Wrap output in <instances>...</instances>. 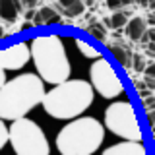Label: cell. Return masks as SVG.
Masks as SVG:
<instances>
[{
	"label": "cell",
	"instance_id": "17",
	"mask_svg": "<svg viewBox=\"0 0 155 155\" xmlns=\"http://www.w3.org/2000/svg\"><path fill=\"white\" fill-rule=\"evenodd\" d=\"M89 33H91V35H95L97 39H101V41H105V31H103V27H101V25H91L89 27Z\"/></svg>",
	"mask_w": 155,
	"mask_h": 155
},
{
	"label": "cell",
	"instance_id": "15",
	"mask_svg": "<svg viewBox=\"0 0 155 155\" xmlns=\"http://www.w3.org/2000/svg\"><path fill=\"white\" fill-rule=\"evenodd\" d=\"M124 23H126V14H114L110 18V25L113 27H122Z\"/></svg>",
	"mask_w": 155,
	"mask_h": 155
},
{
	"label": "cell",
	"instance_id": "2",
	"mask_svg": "<svg viewBox=\"0 0 155 155\" xmlns=\"http://www.w3.org/2000/svg\"><path fill=\"white\" fill-rule=\"evenodd\" d=\"M95 91L85 80H68L58 84L43 95V109L48 116L58 120L80 118L93 103Z\"/></svg>",
	"mask_w": 155,
	"mask_h": 155
},
{
	"label": "cell",
	"instance_id": "12",
	"mask_svg": "<svg viewBox=\"0 0 155 155\" xmlns=\"http://www.w3.org/2000/svg\"><path fill=\"white\" fill-rule=\"evenodd\" d=\"M18 10H19V4L16 2H0V16L8 21H14L18 16Z\"/></svg>",
	"mask_w": 155,
	"mask_h": 155
},
{
	"label": "cell",
	"instance_id": "16",
	"mask_svg": "<svg viewBox=\"0 0 155 155\" xmlns=\"http://www.w3.org/2000/svg\"><path fill=\"white\" fill-rule=\"evenodd\" d=\"M68 16H76V14L84 12V4L81 2H74V4H68Z\"/></svg>",
	"mask_w": 155,
	"mask_h": 155
},
{
	"label": "cell",
	"instance_id": "18",
	"mask_svg": "<svg viewBox=\"0 0 155 155\" xmlns=\"http://www.w3.org/2000/svg\"><path fill=\"white\" fill-rule=\"evenodd\" d=\"M6 81H8V80H6V72H4L2 68H0V87H2L4 84H6Z\"/></svg>",
	"mask_w": 155,
	"mask_h": 155
},
{
	"label": "cell",
	"instance_id": "10",
	"mask_svg": "<svg viewBox=\"0 0 155 155\" xmlns=\"http://www.w3.org/2000/svg\"><path fill=\"white\" fill-rule=\"evenodd\" d=\"M126 33H128L130 39L138 41V39L145 33V21L142 18H132L128 23H126Z\"/></svg>",
	"mask_w": 155,
	"mask_h": 155
},
{
	"label": "cell",
	"instance_id": "5",
	"mask_svg": "<svg viewBox=\"0 0 155 155\" xmlns=\"http://www.w3.org/2000/svg\"><path fill=\"white\" fill-rule=\"evenodd\" d=\"M8 143L16 155H51V145L43 128L27 116L10 124Z\"/></svg>",
	"mask_w": 155,
	"mask_h": 155
},
{
	"label": "cell",
	"instance_id": "3",
	"mask_svg": "<svg viewBox=\"0 0 155 155\" xmlns=\"http://www.w3.org/2000/svg\"><path fill=\"white\" fill-rule=\"evenodd\" d=\"M29 54L43 84H64L72 74L64 43L58 35H39L27 43Z\"/></svg>",
	"mask_w": 155,
	"mask_h": 155
},
{
	"label": "cell",
	"instance_id": "14",
	"mask_svg": "<svg viewBox=\"0 0 155 155\" xmlns=\"http://www.w3.org/2000/svg\"><path fill=\"white\" fill-rule=\"evenodd\" d=\"M8 143V128L4 124V120H0V149H4Z\"/></svg>",
	"mask_w": 155,
	"mask_h": 155
},
{
	"label": "cell",
	"instance_id": "6",
	"mask_svg": "<svg viewBox=\"0 0 155 155\" xmlns=\"http://www.w3.org/2000/svg\"><path fill=\"white\" fill-rule=\"evenodd\" d=\"M103 128L122 138L124 142H142L143 140V130L140 126L136 109L130 101H114L107 107Z\"/></svg>",
	"mask_w": 155,
	"mask_h": 155
},
{
	"label": "cell",
	"instance_id": "8",
	"mask_svg": "<svg viewBox=\"0 0 155 155\" xmlns=\"http://www.w3.org/2000/svg\"><path fill=\"white\" fill-rule=\"evenodd\" d=\"M29 45L27 43H16L6 48H0V68L4 72L6 70H21L23 66L29 62Z\"/></svg>",
	"mask_w": 155,
	"mask_h": 155
},
{
	"label": "cell",
	"instance_id": "9",
	"mask_svg": "<svg viewBox=\"0 0 155 155\" xmlns=\"http://www.w3.org/2000/svg\"><path fill=\"white\" fill-rule=\"evenodd\" d=\"M101 155H147L143 142H120L107 147Z\"/></svg>",
	"mask_w": 155,
	"mask_h": 155
},
{
	"label": "cell",
	"instance_id": "7",
	"mask_svg": "<svg viewBox=\"0 0 155 155\" xmlns=\"http://www.w3.org/2000/svg\"><path fill=\"white\" fill-rule=\"evenodd\" d=\"M89 85L95 93H99L105 99H114L124 91V84L120 80L118 72L114 70L113 62H109L105 56L97 58L89 66Z\"/></svg>",
	"mask_w": 155,
	"mask_h": 155
},
{
	"label": "cell",
	"instance_id": "11",
	"mask_svg": "<svg viewBox=\"0 0 155 155\" xmlns=\"http://www.w3.org/2000/svg\"><path fill=\"white\" fill-rule=\"evenodd\" d=\"M74 43H76L78 51H80L85 58H91V60H97V58H101V52L97 51L93 45H89L87 41H84V39H74Z\"/></svg>",
	"mask_w": 155,
	"mask_h": 155
},
{
	"label": "cell",
	"instance_id": "1",
	"mask_svg": "<svg viewBox=\"0 0 155 155\" xmlns=\"http://www.w3.org/2000/svg\"><path fill=\"white\" fill-rule=\"evenodd\" d=\"M45 84L37 74H19L0 87V120L25 118L29 110L41 105Z\"/></svg>",
	"mask_w": 155,
	"mask_h": 155
},
{
	"label": "cell",
	"instance_id": "13",
	"mask_svg": "<svg viewBox=\"0 0 155 155\" xmlns=\"http://www.w3.org/2000/svg\"><path fill=\"white\" fill-rule=\"evenodd\" d=\"M56 21H60V16L52 8H43L35 18V23H56Z\"/></svg>",
	"mask_w": 155,
	"mask_h": 155
},
{
	"label": "cell",
	"instance_id": "19",
	"mask_svg": "<svg viewBox=\"0 0 155 155\" xmlns=\"http://www.w3.org/2000/svg\"><path fill=\"white\" fill-rule=\"evenodd\" d=\"M2 35H4V33H2V27H0V37H2Z\"/></svg>",
	"mask_w": 155,
	"mask_h": 155
},
{
	"label": "cell",
	"instance_id": "4",
	"mask_svg": "<svg viewBox=\"0 0 155 155\" xmlns=\"http://www.w3.org/2000/svg\"><path fill=\"white\" fill-rule=\"evenodd\" d=\"M105 140V128L93 116L70 120L56 134V149L60 155H93Z\"/></svg>",
	"mask_w": 155,
	"mask_h": 155
}]
</instances>
